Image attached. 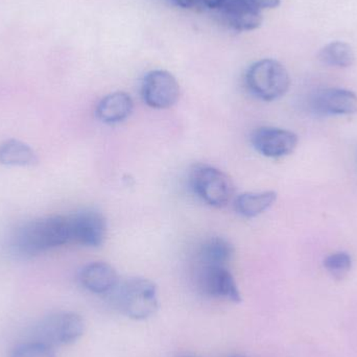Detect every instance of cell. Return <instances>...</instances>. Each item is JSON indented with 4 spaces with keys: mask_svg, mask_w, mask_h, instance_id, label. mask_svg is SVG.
Listing matches in <instances>:
<instances>
[{
    "mask_svg": "<svg viewBox=\"0 0 357 357\" xmlns=\"http://www.w3.org/2000/svg\"><path fill=\"white\" fill-rule=\"evenodd\" d=\"M10 357H56L54 348L41 341L20 344L10 352Z\"/></svg>",
    "mask_w": 357,
    "mask_h": 357,
    "instance_id": "19",
    "label": "cell"
},
{
    "mask_svg": "<svg viewBox=\"0 0 357 357\" xmlns=\"http://www.w3.org/2000/svg\"><path fill=\"white\" fill-rule=\"evenodd\" d=\"M69 243H73L70 215H54L19 227L13 235L12 247L19 255L33 257Z\"/></svg>",
    "mask_w": 357,
    "mask_h": 357,
    "instance_id": "1",
    "label": "cell"
},
{
    "mask_svg": "<svg viewBox=\"0 0 357 357\" xmlns=\"http://www.w3.org/2000/svg\"><path fill=\"white\" fill-rule=\"evenodd\" d=\"M142 96L144 102L151 108H171L178 102L180 86L169 71L153 70L144 77Z\"/></svg>",
    "mask_w": 357,
    "mask_h": 357,
    "instance_id": "6",
    "label": "cell"
},
{
    "mask_svg": "<svg viewBox=\"0 0 357 357\" xmlns=\"http://www.w3.org/2000/svg\"><path fill=\"white\" fill-rule=\"evenodd\" d=\"M172 2L182 8H190L199 4V0H172Z\"/></svg>",
    "mask_w": 357,
    "mask_h": 357,
    "instance_id": "22",
    "label": "cell"
},
{
    "mask_svg": "<svg viewBox=\"0 0 357 357\" xmlns=\"http://www.w3.org/2000/svg\"><path fill=\"white\" fill-rule=\"evenodd\" d=\"M37 161L35 151L20 140H6L0 144V165L6 167H31Z\"/></svg>",
    "mask_w": 357,
    "mask_h": 357,
    "instance_id": "15",
    "label": "cell"
},
{
    "mask_svg": "<svg viewBox=\"0 0 357 357\" xmlns=\"http://www.w3.org/2000/svg\"><path fill=\"white\" fill-rule=\"evenodd\" d=\"M245 85L255 98L264 102H273L289 91L291 79L287 68L280 62L264 59L248 69Z\"/></svg>",
    "mask_w": 357,
    "mask_h": 357,
    "instance_id": "3",
    "label": "cell"
},
{
    "mask_svg": "<svg viewBox=\"0 0 357 357\" xmlns=\"http://www.w3.org/2000/svg\"><path fill=\"white\" fill-rule=\"evenodd\" d=\"M220 10L227 24L236 31H254L261 25L262 10L251 0H228Z\"/></svg>",
    "mask_w": 357,
    "mask_h": 357,
    "instance_id": "11",
    "label": "cell"
},
{
    "mask_svg": "<svg viewBox=\"0 0 357 357\" xmlns=\"http://www.w3.org/2000/svg\"><path fill=\"white\" fill-rule=\"evenodd\" d=\"M312 111L318 115H349L357 113V96L350 90L331 88L312 98Z\"/></svg>",
    "mask_w": 357,
    "mask_h": 357,
    "instance_id": "10",
    "label": "cell"
},
{
    "mask_svg": "<svg viewBox=\"0 0 357 357\" xmlns=\"http://www.w3.org/2000/svg\"><path fill=\"white\" fill-rule=\"evenodd\" d=\"M39 340L52 347L66 346L81 339L85 321L75 312H59L46 318L38 328Z\"/></svg>",
    "mask_w": 357,
    "mask_h": 357,
    "instance_id": "5",
    "label": "cell"
},
{
    "mask_svg": "<svg viewBox=\"0 0 357 357\" xmlns=\"http://www.w3.org/2000/svg\"><path fill=\"white\" fill-rule=\"evenodd\" d=\"M276 199L277 193L275 191L243 193L235 201V209L241 215L253 218L270 209Z\"/></svg>",
    "mask_w": 357,
    "mask_h": 357,
    "instance_id": "16",
    "label": "cell"
},
{
    "mask_svg": "<svg viewBox=\"0 0 357 357\" xmlns=\"http://www.w3.org/2000/svg\"><path fill=\"white\" fill-rule=\"evenodd\" d=\"M319 59L325 65L337 68H348L354 65L356 54L349 44L345 42H333L321 50Z\"/></svg>",
    "mask_w": 357,
    "mask_h": 357,
    "instance_id": "17",
    "label": "cell"
},
{
    "mask_svg": "<svg viewBox=\"0 0 357 357\" xmlns=\"http://www.w3.org/2000/svg\"><path fill=\"white\" fill-rule=\"evenodd\" d=\"M227 1L228 0H199V4L205 6V8L215 10V8H222Z\"/></svg>",
    "mask_w": 357,
    "mask_h": 357,
    "instance_id": "21",
    "label": "cell"
},
{
    "mask_svg": "<svg viewBox=\"0 0 357 357\" xmlns=\"http://www.w3.org/2000/svg\"><path fill=\"white\" fill-rule=\"evenodd\" d=\"M134 102L126 92H114L105 96L96 107V116L107 125L126 121L133 112Z\"/></svg>",
    "mask_w": 357,
    "mask_h": 357,
    "instance_id": "13",
    "label": "cell"
},
{
    "mask_svg": "<svg viewBox=\"0 0 357 357\" xmlns=\"http://www.w3.org/2000/svg\"><path fill=\"white\" fill-rule=\"evenodd\" d=\"M73 243L89 248L100 247L107 236L105 216L96 210H84L70 215Z\"/></svg>",
    "mask_w": 357,
    "mask_h": 357,
    "instance_id": "8",
    "label": "cell"
},
{
    "mask_svg": "<svg viewBox=\"0 0 357 357\" xmlns=\"http://www.w3.org/2000/svg\"><path fill=\"white\" fill-rule=\"evenodd\" d=\"M229 357H247V356H229Z\"/></svg>",
    "mask_w": 357,
    "mask_h": 357,
    "instance_id": "23",
    "label": "cell"
},
{
    "mask_svg": "<svg viewBox=\"0 0 357 357\" xmlns=\"http://www.w3.org/2000/svg\"><path fill=\"white\" fill-rule=\"evenodd\" d=\"M234 248L222 237H211L202 243L199 249V258L202 266H220L232 259Z\"/></svg>",
    "mask_w": 357,
    "mask_h": 357,
    "instance_id": "14",
    "label": "cell"
},
{
    "mask_svg": "<svg viewBox=\"0 0 357 357\" xmlns=\"http://www.w3.org/2000/svg\"><path fill=\"white\" fill-rule=\"evenodd\" d=\"M190 184L195 195L211 207H225L234 195L230 177L210 165H195L191 171Z\"/></svg>",
    "mask_w": 357,
    "mask_h": 357,
    "instance_id": "4",
    "label": "cell"
},
{
    "mask_svg": "<svg viewBox=\"0 0 357 357\" xmlns=\"http://www.w3.org/2000/svg\"><path fill=\"white\" fill-rule=\"evenodd\" d=\"M251 1L261 10L275 8L280 6V0H251Z\"/></svg>",
    "mask_w": 357,
    "mask_h": 357,
    "instance_id": "20",
    "label": "cell"
},
{
    "mask_svg": "<svg viewBox=\"0 0 357 357\" xmlns=\"http://www.w3.org/2000/svg\"><path fill=\"white\" fill-rule=\"evenodd\" d=\"M199 281L202 289L211 297L228 300L233 303L241 302L236 281L226 266H202Z\"/></svg>",
    "mask_w": 357,
    "mask_h": 357,
    "instance_id": "9",
    "label": "cell"
},
{
    "mask_svg": "<svg viewBox=\"0 0 357 357\" xmlns=\"http://www.w3.org/2000/svg\"><path fill=\"white\" fill-rule=\"evenodd\" d=\"M252 144L255 150L268 158L289 156L298 146V136L294 132L279 128L264 127L253 132Z\"/></svg>",
    "mask_w": 357,
    "mask_h": 357,
    "instance_id": "7",
    "label": "cell"
},
{
    "mask_svg": "<svg viewBox=\"0 0 357 357\" xmlns=\"http://www.w3.org/2000/svg\"><path fill=\"white\" fill-rule=\"evenodd\" d=\"M114 291L117 308L132 320H146L158 310V291L156 284L149 279H128Z\"/></svg>",
    "mask_w": 357,
    "mask_h": 357,
    "instance_id": "2",
    "label": "cell"
},
{
    "mask_svg": "<svg viewBox=\"0 0 357 357\" xmlns=\"http://www.w3.org/2000/svg\"><path fill=\"white\" fill-rule=\"evenodd\" d=\"M324 268L335 279L345 278L352 268V258L346 252H335L327 256L324 260Z\"/></svg>",
    "mask_w": 357,
    "mask_h": 357,
    "instance_id": "18",
    "label": "cell"
},
{
    "mask_svg": "<svg viewBox=\"0 0 357 357\" xmlns=\"http://www.w3.org/2000/svg\"><path fill=\"white\" fill-rule=\"evenodd\" d=\"M79 281L88 291L98 295L111 293L119 284L116 270L106 262L88 264L79 273Z\"/></svg>",
    "mask_w": 357,
    "mask_h": 357,
    "instance_id": "12",
    "label": "cell"
}]
</instances>
